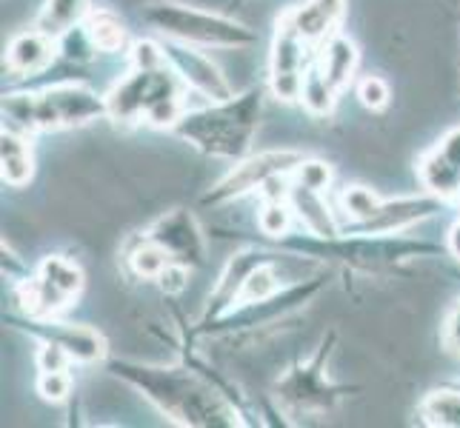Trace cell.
<instances>
[{"label":"cell","instance_id":"1","mask_svg":"<svg viewBox=\"0 0 460 428\" xmlns=\"http://www.w3.org/2000/svg\"><path fill=\"white\" fill-rule=\"evenodd\" d=\"M112 371L140 389L146 397L181 425H237V415L212 386L183 369L112 362Z\"/></svg>","mask_w":460,"mask_h":428},{"label":"cell","instance_id":"2","mask_svg":"<svg viewBox=\"0 0 460 428\" xmlns=\"http://www.w3.org/2000/svg\"><path fill=\"white\" fill-rule=\"evenodd\" d=\"M263 118V92L249 89L246 94H232L217 100L203 112L183 115L178 123V135L192 143L195 149L212 157H243L258 135Z\"/></svg>","mask_w":460,"mask_h":428},{"label":"cell","instance_id":"3","mask_svg":"<svg viewBox=\"0 0 460 428\" xmlns=\"http://www.w3.org/2000/svg\"><path fill=\"white\" fill-rule=\"evenodd\" d=\"M140 18L161 31V35L192 46L252 49L258 43V35L249 26L226 18V14L178 4V0H152V4L140 9Z\"/></svg>","mask_w":460,"mask_h":428},{"label":"cell","instance_id":"4","mask_svg":"<svg viewBox=\"0 0 460 428\" xmlns=\"http://www.w3.org/2000/svg\"><path fill=\"white\" fill-rule=\"evenodd\" d=\"M172 94H181L178 83H174V74L164 69H135L126 81H120L106 98V115L115 123H135L140 118H146L149 109L172 98Z\"/></svg>","mask_w":460,"mask_h":428},{"label":"cell","instance_id":"5","mask_svg":"<svg viewBox=\"0 0 460 428\" xmlns=\"http://www.w3.org/2000/svg\"><path fill=\"white\" fill-rule=\"evenodd\" d=\"M329 337L321 343V352H317L309 362H297V366L278 380V397H283L289 408L295 411H329L335 406V400L346 389L341 386H329L326 383V371H323V357L329 354L332 348Z\"/></svg>","mask_w":460,"mask_h":428},{"label":"cell","instance_id":"6","mask_svg":"<svg viewBox=\"0 0 460 428\" xmlns=\"http://www.w3.org/2000/svg\"><path fill=\"white\" fill-rule=\"evenodd\" d=\"M38 126L40 129H69L106 115V98H98L81 83H60L38 94Z\"/></svg>","mask_w":460,"mask_h":428},{"label":"cell","instance_id":"7","mask_svg":"<svg viewBox=\"0 0 460 428\" xmlns=\"http://www.w3.org/2000/svg\"><path fill=\"white\" fill-rule=\"evenodd\" d=\"M300 161H304V157H300L297 152H289V149L252 154V157H246V161L237 163L217 186H212V192L203 197V203L220 205V203H229L234 197H243L249 192H255V188L261 192V186L269 178H275V174H292Z\"/></svg>","mask_w":460,"mask_h":428},{"label":"cell","instance_id":"8","mask_svg":"<svg viewBox=\"0 0 460 428\" xmlns=\"http://www.w3.org/2000/svg\"><path fill=\"white\" fill-rule=\"evenodd\" d=\"M309 46L304 38L292 29L287 18H280L278 35L272 43V57H269V89L280 103H295L300 100L304 92V77H306V52Z\"/></svg>","mask_w":460,"mask_h":428},{"label":"cell","instance_id":"9","mask_svg":"<svg viewBox=\"0 0 460 428\" xmlns=\"http://www.w3.org/2000/svg\"><path fill=\"white\" fill-rule=\"evenodd\" d=\"M169 66L181 74V81H186L195 92H200L203 98H209L212 103L232 98V86L226 81V74L217 69V63L212 57H206L203 52L192 49V43H166L164 46Z\"/></svg>","mask_w":460,"mask_h":428},{"label":"cell","instance_id":"10","mask_svg":"<svg viewBox=\"0 0 460 428\" xmlns=\"http://www.w3.org/2000/svg\"><path fill=\"white\" fill-rule=\"evenodd\" d=\"M149 237L161 249H166V255L174 263L200 266L206 258V246H203V234H200L198 220L183 209H174V212L164 214L149 229Z\"/></svg>","mask_w":460,"mask_h":428},{"label":"cell","instance_id":"11","mask_svg":"<svg viewBox=\"0 0 460 428\" xmlns=\"http://www.w3.org/2000/svg\"><path fill=\"white\" fill-rule=\"evenodd\" d=\"M346 14V0H306L304 6L289 9L283 18L292 23L306 43H326L338 31Z\"/></svg>","mask_w":460,"mask_h":428},{"label":"cell","instance_id":"12","mask_svg":"<svg viewBox=\"0 0 460 428\" xmlns=\"http://www.w3.org/2000/svg\"><path fill=\"white\" fill-rule=\"evenodd\" d=\"M440 197H398V200H384L380 212L363 223V229L372 234H392V231H406L409 226L420 223V220L432 217L440 209Z\"/></svg>","mask_w":460,"mask_h":428},{"label":"cell","instance_id":"13","mask_svg":"<svg viewBox=\"0 0 460 428\" xmlns=\"http://www.w3.org/2000/svg\"><path fill=\"white\" fill-rule=\"evenodd\" d=\"M55 57V43L46 31H21L18 38L9 43L6 52V66L18 74H35L43 72Z\"/></svg>","mask_w":460,"mask_h":428},{"label":"cell","instance_id":"14","mask_svg":"<svg viewBox=\"0 0 460 428\" xmlns=\"http://www.w3.org/2000/svg\"><path fill=\"white\" fill-rule=\"evenodd\" d=\"M289 203L295 209V217L304 223V229L314 237H338V220L332 214L329 203L323 197V192H312V188L304 186H292L289 192Z\"/></svg>","mask_w":460,"mask_h":428},{"label":"cell","instance_id":"15","mask_svg":"<svg viewBox=\"0 0 460 428\" xmlns=\"http://www.w3.org/2000/svg\"><path fill=\"white\" fill-rule=\"evenodd\" d=\"M358 46L343 38V35H332L326 43H323V49H321V69L326 81L335 86L338 92H343L349 83L355 81V72H358Z\"/></svg>","mask_w":460,"mask_h":428},{"label":"cell","instance_id":"16","mask_svg":"<svg viewBox=\"0 0 460 428\" xmlns=\"http://www.w3.org/2000/svg\"><path fill=\"white\" fill-rule=\"evenodd\" d=\"M0 166H4V183L12 188H23L31 180L35 157H31L26 135L4 129V137H0Z\"/></svg>","mask_w":460,"mask_h":428},{"label":"cell","instance_id":"17","mask_svg":"<svg viewBox=\"0 0 460 428\" xmlns=\"http://www.w3.org/2000/svg\"><path fill=\"white\" fill-rule=\"evenodd\" d=\"M418 178L426 192L440 200H452L460 195V171L443 161L435 146L418 161Z\"/></svg>","mask_w":460,"mask_h":428},{"label":"cell","instance_id":"18","mask_svg":"<svg viewBox=\"0 0 460 428\" xmlns=\"http://www.w3.org/2000/svg\"><path fill=\"white\" fill-rule=\"evenodd\" d=\"M49 340H58L69 352L72 360L77 362H98L106 354V340L101 331H94L89 326H63L58 328Z\"/></svg>","mask_w":460,"mask_h":428},{"label":"cell","instance_id":"19","mask_svg":"<svg viewBox=\"0 0 460 428\" xmlns=\"http://www.w3.org/2000/svg\"><path fill=\"white\" fill-rule=\"evenodd\" d=\"M275 258L269 255L263 263H258L252 272L246 275L243 285H241V292H237L234 297V303L237 306H255V303H266L269 297H275L280 292V285H283V277L278 275V268H275Z\"/></svg>","mask_w":460,"mask_h":428},{"label":"cell","instance_id":"20","mask_svg":"<svg viewBox=\"0 0 460 428\" xmlns=\"http://www.w3.org/2000/svg\"><path fill=\"white\" fill-rule=\"evenodd\" d=\"M89 12V0H46V6L38 18V29L49 38L66 35L77 21H84Z\"/></svg>","mask_w":460,"mask_h":428},{"label":"cell","instance_id":"21","mask_svg":"<svg viewBox=\"0 0 460 428\" xmlns=\"http://www.w3.org/2000/svg\"><path fill=\"white\" fill-rule=\"evenodd\" d=\"M126 263H129V268L144 280H157V275L164 272V268L172 263V258L166 255V249L157 246L152 237H140V240L126 249Z\"/></svg>","mask_w":460,"mask_h":428},{"label":"cell","instance_id":"22","mask_svg":"<svg viewBox=\"0 0 460 428\" xmlns=\"http://www.w3.org/2000/svg\"><path fill=\"white\" fill-rule=\"evenodd\" d=\"M84 29H86L89 40L94 43V49H101V52H118L126 43V29L118 14H112L109 9L92 12Z\"/></svg>","mask_w":460,"mask_h":428},{"label":"cell","instance_id":"23","mask_svg":"<svg viewBox=\"0 0 460 428\" xmlns=\"http://www.w3.org/2000/svg\"><path fill=\"white\" fill-rule=\"evenodd\" d=\"M338 94L341 92L326 81L321 69H309L306 77H304V92H300V103L306 106L309 115L326 118V115H332V109H335Z\"/></svg>","mask_w":460,"mask_h":428},{"label":"cell","instance_id":"24","mask_svg":"<svg viewBox=\"0 0 460 428\" xmlns=\"http://www.w3.org/2000/svg\"><path fill=\"white\" fill-rule=\"evenodd\" d=\"M420 417L429 425L460 428V391L440 389L426 394V400L420 403Z\"/></svg>","mask_w":460,"mask_h":428},{"label":"cell","instance_id":"25","mask_svg":"<svg viewBox=\"0 0 460 428\" xmlns=\"http://www.w3.org/2000/svg\"><path fill=\"white\" fill-rule=\"evenodd\" d=\"M4 118H6V129H12V132H21V135L40 132L35 94H6L4 98Z\"/></svg>","mask_w":460,"mask_h":428},{"label":"cell","instance_id":"26","mask_svg":"<svg viewBox=\"0 0 460 428\" xmlns=\"http://www.w3.org/2000/svg\"><path fill=\"white\" fill-rule=\"evenodd\" d=\"M380 205H384V200H380L377 192H372L369 186H346L341 192V209L358 220V223H369V220L380 212Z\"/></svg>","mask_w":460,"mask_h":428},{"label":"cell","instance_id":"27","mask_svg":"<svg viewBox=\"0 0 460 428\" xmlns=\"http://www.w3.org/2000/svg\"><path fill=\"white\" fill-rule=\"evenodd\" d=\"M40 275L49 277L60 292H66L72 300L81 294L84 289V272H81V266L66 260V258H46L40 263Z\"/></svg>","mask_w":460,"mask_h":428},{"label":"cell","instance_id":"28","mask_svg":"<svg viewBox=\"0 0 460 428\" xmlns=\"http://www.w3.org/2000/svg\"><path fill=\"white\" fill-rule=\"evenodd\" d=\"M292 220H295V209L289 200H266L258 217V226L266 237H283L292 229Z\"/></svg>","mask_w":460,"mask_h":428},{"label":"cell","instance_id":"29","mask_svg":"<svg viewBox=\"0 0 460 428\" xmlns=\"http://www.w3.org/2000/svg\"><path fill=\"white\" fill-rule=\"evenodd\" d=\"M292 180L304 188H312V192L326 195L332 180H335V171H332V166L323 161H300L292 171Z\"/></svg>","mask_w":460,"mask_h":428},{"label":"cell","instance_id":"30","mask_svg":"<svg viewBox=\"0 0 460 428\" xmlns=\"http://www.w3.org/2000/svg\"><path fill=\"white\" fill-rule=\"evenodd\" d=\"M358 98L372 112H380V109H386L392 103V89L380 74H367L358 83Z\"/></svg>","mask_w":460,"mask_h":428},{"label":"cell","instance_id":"31","mask_svg":"<svg viewBox=\"0 0 460 428\" xmlns=\"http://www.w3.org/2000/svg\"><path fill=\"white\" fill-rule=\"evenodd\" d=\"M38 394H40L43 400H49V403L66 400L69 394H72V377L66 374V369H60V371H40V377H38Z\"/></svg>","mask_w":460,"mask_h":428},{"label":"cell","instance_id":"32","mask_svg":"<svg viewBox=\"0 0 460 428\" xmlns=\"http://www.w3.org/2000/svg\"><path fill=\"white\" fill-rule=\"evenodd\" d=\"M132 63H135V69H164L169 60H166L164 46H157L152 40H140L132 46Z\"/></svg>","mask_w":460,"mask_h":428},{"label":"cell","instance_id":"33","mask_svg":"<svg viewBox=\"0 0 460 428\" xmlns=\"http://www.w3.org/2000/svg\"><path fill=\"white\" fill-rule=\"evenodd\" d=\"M69 352L63 348L58 340H46L40 348H38V369L40 371H60V369H69Z\"/></svg>","mask_w":460,"mask_h":428},{"label":"cell","instance_id":"34","mask_svg":"<svg viewBox=\"0 0 460 428\" xmlns=\"http://www.w3.org/2000/svg\"><path fill=\"white\" fill-rule=\"evenodd\" d=\"M157 285L166 292V294H181L186 292V285H189V266L186 263H169L161 275H157Z\"/></svg>","mask_w":460,"mask_h":428},{"label":"cell","instance_id":"35","mask_svg":"<svg viewBox=\"0 0 460 428\" xmlns=\"http://www.w3.org/2000/svg\"><path fill=\"white\" fill-rule=\"evenodd\" d=\"M443 345H447L452 354H460V300L449 311L447 326H443Z\"/></svg>","mask_w":460,"mask_h":428},{"label":"cell","instance_id":"36","mask_svg":"<svg viewBox=\"0 0 460 428\" xmlns=\"http://www.w3.org/2000/svg\"><path fill=\"white\" fill-rule=\"evenodd\" d=\"M449 251L460 260V220H457V223L452 226V231H449Z\"/></svg>","mask_w":460,"mask_h":428},{"label":"cell","instance_id":"37","mask_svg":"<svg viewBox=\"0 0 460 428\" xmlns=\"http://www.w3.org/2000/svg\"><path fill=\"white\" fill-rule=\"evenodd\" d=\"M237 4H243V0H237Z\"/></svg>","mask_w":460,"mask_h":428}]
</instances>
